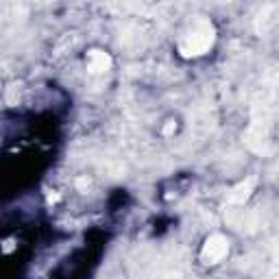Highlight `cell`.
Here are the masks:
<instances>
[{
  "mask_svg": "<svg viewBox=\"0 0 279 279\" xmlns=\"http://www.w3.org/2000/svg\"><path fill=\"white\" fill-rule=\"evenodd\" d=\"M214 27L207 20H199L194 24V29L179 42V53L183 57H199L205 55L214 46Z\"/></svg>",
  "mask_w": 279,
  "mask_h": 279,
  "instance_id": "6da1fadb",
  "label": "cell"
},
{
  "mask_svg": "<svg viewBox=\"0 0 279 279\" xmlns=\"http://www.w3.org/2000/svg\"><path fill=\"white\" fill-rule=\"evenodd\" d=\"M227 253H229V240L223 234H212L203 244L201 258L205 264H218V262L227 258Z\"/></svg>",
  "mask_w": 279,
  "mask_h": 279,
  "instance_id": "7a4b0ae2",
  "label": "cell"
},
{
  "mask_svg": "<svg viewBox=\"0 0 279 279\" xmlns=\"http://www.w3.org/2000/svg\"><path fill=\"white\" fill-rule=\"evenodd\" d=\"M255 183H258V179L255 177H249V179H244V181H240L236 188H231V192H229V203L231 205H244L249 201V196L251 192L255 190Z\"/></svg>",
  "mask_w": 279,
  "mask_h": 279,
  "instance_id": "3957f363",
  "label": "cell"
},
{
  "mask_svg": "<svg viewBox=\"0 0 279 279\" xmlns=\"http://www.w3.org/2000/svg\"><path fill=\"white\" fill-rule=\"evenodd\" d=\"M87 68H89V72H94V75L107 72L111 68V57L105 51H92L87 55Z\"/></svg>",
  "mask_w": 279,
  "mask_h": 279,
  "instance_id": "277c9868",
  "label": "cell"
},
{
  "mask_svg": "<svg viewBox=\"0 0 279 279\" xmlns=\"http://www.w3.org/2000/svg\"><path fill=\"white\" fill-rule=\"evenodd\" d=\"M270 11H273V7L268 5V7H264V9L260 11V15H258V20H255V31L260 33V35L268 29V24L273 22V18H270Z\"/></svg>",
  "mask_w": 279,
  "mask_h": 279,
  "instance_id": "5b68a950",
  "label": "cell"
},
{
  "mask_svg": "<svg viewBox=\"0 0 279 279\" xmlns=\"http://www.w3.org/2000/svg\"><path fill=\"white\" fill-rule=\"evenodd\" d=\"M15 92H18V87H15V85H11L9 92H7V103H9V105H15V103H18V96H15Z\"/></svg>",
  "mask_w": 279,
  "mask_h": 279,
  "instance_id": "8992f818",
  "label": "cell"
},
{
  "mask_svg": "<svg viewBox=\"0 0 279 279\" xmlns=\"http://www.w3.org/2000/svg\"><path fill=\"white\" fill-rule=\"evenodd\" d=\"M13 247H15V242H13V240H5V242H3V253H11Z\"/></svg>",
  "mask_w": 279,
  "mask_h": 279,
  "instance_id": "52a82bcc",
  "label": "cell"
}]
</instances>
